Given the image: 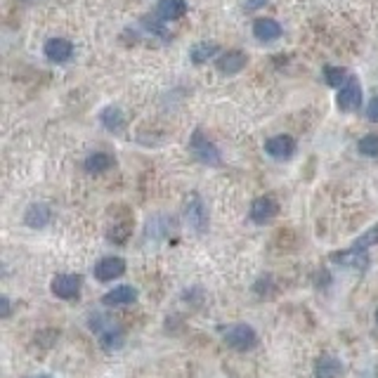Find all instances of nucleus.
I'll use <instances>...</instances> for the list:
<instances>
[{
	"mask_svg": "<svg viewBox=\"0 0 378 378\" xmlns=\"http://www.w3.org/2000/svg\"><path fill=\"white\" fill-rule=\"evenodd\" d=\"M111 166H114V157L107 154V152H94L86 159V170L88 173H92V175L104 173V170H109Z\"/></svg>",
	"mask_w": 378,
	"mask_h": 378,
	"instance_id": "obj_19",
	"label": "nucleus"
},
{
	"mask_svg": "<svg viewBox=\"0 0 378 378\" xmlns=\"http://www.w3.org/2000/svg\"><path fill=\"white\" fill-rule=\"evenodd\" d=\"M215 66H218L220 74L225 76H235L239 74V71L246 66V54L241 52V50H230V52L220 54L218 62H215Z\"/></svg>",
	"mask_w": 378,
	"mask_h": 378,
	"instance_id": "obj_12",
	"label": "nucleus"
},
{
	"mask_svg": "<svg viewBox=\"0 0 378 378\" xmlns=\"http://www.w3.org/2000/svg\"><path fill=\"white\" fill-rule=\"evenodd\" d=\"M157 14L161 21H175L187 14V3L185 0H159Z\"/></svg>",
	"mask_w": 378,
	"mask_h": 378,
	"instance_id": "obj_16",
	"label": "nucleus"
},
{
	"mask_svg": "<svg viewBox=\"0 0 378 378\" xmlns=\"http://www.w3.org/2000/svg\"><path fill=\"white\" fill-rule=\"evenodd\" d=\"M189 149H192L194 157H197L206 166H220L222 163L220 149L203 135V130H194L192 132V137H189Z\"/></svg>",
	"mask_w": 378,
	"mask_h": 378,
	"instance_id": "obj_2",
	"label": "nucleus"
},
{
	"mask_svg": "<svg viewBox=\"0 0 378 378\" xmlns=\"http://www.w3.org/2000/svg\"><path fill=\"white\" fill-rule=\"evenodd\" d=\"M99 121H102V126L107 128L109 132H121L126 128V116H123V111H121L119 107L102 109V114H99Z\"/></svg>",
	"mask_w": 378,
	"mask_h": 378,
	"instance_id": "obj_17",
	"label": "nucleus"
},
{
	"mask_svg": "<svg viewBox=\"0 0 378 378\" xmlns=\"http://www.w3.org/2000/svg\"><path fill=\"white\" fill-rule=\"evenodd\" d=\"M218 52H220L218 43L203 41V43H197V46L189 50V57H192V62H194V64H203V62H208L210 57H215Z\"/></svg>",
	"mask_w": 378,
	"mask_h": 378,
	"instance_id": "obj_20",
	"label": "nucleus"
},
{
	"mask_svg": "<svg viewBox=\"0 0 378 378\" xmlns=\"http://www.w3.org/2000/svg\"><path fill=\"white\" fill-rule=\"evenodd\" d=\"M376 321H378V312H376Z\"/></svg>",
	"mask_w": 378,
	"mask_h": 378,
	"instance_id": "obj_28",
	"label": "nucleus"
},
{
	"mask_svg": "<svg viewBox=\"0 0 378 378\" xmlns=\"http://www.w3.org/2000/svg\"><path fill=\"white\" fill-rule=\"evenodd\" d=\"M29 378H52V376H48V374H38V376H29Z\"/></svg>",
	"mask_w": 378,
	"mask_h": 378,
	"instance_id": "obj_27",
	"label": "nucleus"
},
{
	"mask_svg": "<svg viewBox=\"0 0 378 378\" xmlns=\"http://www.w3.org/2000/svg\"><path fill=\"white\" fill-rule=\"evenodd\" d=\"M251 220L255 225H268L279 215V203L275 201L272 197H258L255 201L251 203Z\"/></svg>",
	"mask_w": 378,
	"mask_h": 378,
	"instance_id": "obj_6",
	"label": "nucleus"
},
{
	"mask_svg": "<svg viewBox=\"0 0 378 378\" xmlns=\"http://www.w3.org/2000/svg\"><path fill=\"white\" fill-rule=\"evenodd\" d=\"M185 218L187 225L192 227L197 235H203L208 230V208H206L203 199L199 194H189V199L185 201Z\"/></svg>",
	"mask_w": 378,
	"mask_h": 378,
	"instance_id": "obj_3",
	"label": "nucleus"
},
{
	"mask_svg": "<svg viewBox=\"0 0 378 378\" xmlns=\"http://www.w3.org/2000/svg\"><path fill=\"white\" fill-rule=\"evenodd\" d=\"M90 329L97 333L99 338V346L104 350H119L123 346V331L119 329V324H116L114 319H109L107 315H92L90 317Z\"/></svg>",
	"mask_w": 378,
	"mask_h": 378,
	"instance_id": "obj_1",
	"label": "nucleus"
},
{
	"mask_svg": "<svg viewBox=\"0 0 378 378\" xmlns=\"http://www.w3.org/2000/svg\"><path fill=\"white\" fill-rule=\"evenodd\" d=\"M366 119L374 121V123H378V97L371 99L369 107H366Z\"/></svg>",
	"mask_w": 378,
	"mask_h": 378,
	"instance_id": "obj_24",
	"label": "nucleus"
},
{
	"mask_svg": "<svg viewBox=\"0 0 378 378\" xmlns=\"http://www.w3.org/2000/svg\"><path fill=\"white\" fill-rule=\"evenodd\" d=\"M137 300V288L128 286V284H123V286H116L111 288L109 293H104L102 296V303L109 305V308H119V305H130Z\"/></svg>",
	"mask_w": 378,
	"mask_h": 378,
	"instance_id": "obj_14",
	"label": "nucleus"
},
{
	"mask_svg": "<svg viewBox=\"0 0 378 378\" xmlns=\"http://www.w3.org/2000/svg\"><path fill=\"white\" fill-rule=\"evenodd\" d=\"M331 263L333 265H341V268H348V270H366L371 265L369 255L366 251H357V248H348V251H336L331 253Z\"/></svg>",
	"mask_w": 378,
	"mask_h": 378,
	"instance_id": "obj_7",
	"label": "nucleus"
},
{
	"mask_svg": "<svg viewBox=\"0 0 378 378\" xmlns=\"http://www.w3.org/2000/svg\"><path fill=\"white\" fill-rule=\"evenodd\" d=\"M253 36L263 43H272L281 36V26L277 19H268V17H260L253 21Z\"/></svg>",
	"mask_w": 378,
	"mask_h": 378,
	"instance_id": "obj_15",
	"label": "nucleus"
},
{
	"mask_svg": "<svg viewBox=\"0 0 378 378\" xmlns=\"http://www.w3.org/2000/svg\"><path fill=\"white\" fill-rule=\"evenodd\" d=\"M265 152L277 161H286L296 154V140L291 135H275L265 142Z\"/></svg>",
	"mask_w": 378,
	"mask_h": 378,
	"instance_id": "obj_10",
	"label": "nucleus"
},
{
	"mask_svg": "<svg viewBox=\"0 0 378 378\" xmlns=\"http://www.w3.org/2000/svg\"><path fill=\"white\" fill-rule=\"evenodd\" d=\"M343 371V364L341 359L331 357V355H326V357H321L319 362L315 366V378H338Z\"/></svg>",
	"mask_w": 378,
	"mask_h": 378,
	"instance_id": "obj_18",
	"label": "nucleus"
},
{
	"mask_svg": "<svg viewBox=\"0 0 378 378\" xmlns=\"http://www.w3.org/2000/svg\"><path fill=\"white\" fill-rule=\"evenodd\" d=\"M225 343L232 350H251L255 343H258V333L253 331V326L248 324H232L227 326L225 333H222Z\"/></svg>",
	"mask_w": 378,
	"mask_h": 378,
	"instance_id": "obj_4",
	"label": "nucleus"
},
{
	"mask_svg": "<svg viewBox=\"0 0 378 378\" xmlns=\"http://www.w3.org/2000/svg\"><path fill=\"white\" fill-rule=\"evenodd\" d=\"M43 52H46V57L52 64H64L69 62L71 54H74V46H71L66 38H50L46 48H43Z\"/></svg>",
	"mask_w": 378,
	"mask_h": 378,
	"instance_id": "obj_11",
	"label": "nucleus"
},
{
	"mask_svg": "<svg viewBox=\"0 0 378 378\" xmlns=\"http://www.w3.org/2000/svg\"><path fill=\"white\" fill-rule=\"evenodd\" d=\"M376 243H378V225L369 227V230L362 232V235L355 239V241H352V248H357V251H366V248L376 246Z\"/></svg>",
	"mask_w": 378,
	"mask_h": 378,
	"instance_id": "obj_21",
	"label": "nucleus"
},
{
	"mask_svg": "<svg viewBox=\"0 0 378 378\" xmlns=\"http://www.w3.org/2000/svg\"><path fill=\"white\" fill-rule=\"evenodd\" d=\"M50 220H52V210L46 203H31L24 213V222L31 230H43V227L50 225Z\"/></svg>",
	"mask_w": 378,
	"mask_h": 378,
	"instance_id": "obj_13",
	"label": "nucleus"
},
{
	"mask_svg": "<svg viewBox=\"0 0 378 378\" xmlns=\"http://www.w3.org/2000/svg\"><path fill=\"white\" fill-rule=\"evenodd\" d=\"M81 284H83V279L79 275H57L52 279V284H50V288H52V293L57 298L71 300L81 293Z\"/></svg>",
	"mask_w": 378,
	"mask_h": 378,
	"instance_id": "obj_9",
	"label": "nucleus"
},
{
	"mask_svg": "<svg viewBox=\"0 0 378 378\" xmlns=\"http://www.w3.org/2000/svg\"><path fill=\"white\" fill-rule=\"evenodd\" d=\"M336 104H338V109L346 111V114L359 109V104H362V86H359V81L355 79V76H348V81L338 88Z\"/></svg>",
	"mask_w": 378,
	"mask_h": 378,
	"instance_id": "obj_5",
	"label": "nucleus"
},
{
	"mask_svg": "<svg viewBox=\"0 0 378 378\" xmlns=\"http://www.w3.org/2000/svg\"><path fill=\"white\" fill-rule=\"evenodd\" d=\"M265 3H270V0H246V10H258L263 8Z\"/></svg>",
	"mask_w": 378,
	"mask_h": 378,
	"instance_id": "obj_25",
	"label": "nucleus"
},
{
	"mask_svg": "<svg viewBox=\"0 0 378 378\" xmlns=\"http://www.w3.org/2000/svg\"><path fill=\"white\" fill-rule=\"evenodd\" d=\"M10 315V298H3V310H0V317Z\"/></svg>",
	"mask_w": 378,
	"mask_h": 378,
	"instance_id": "obj_26",
	"label": "nucleus"
},
{
	"mask_svg": "<svg viewBox=\"0 0 378 378\" xmlns=\"http://www.w3.org/2000/svg\"><path fill=\"white\" fill-rule=\"evenodd\" d=\"M348 71L343 66H324V81L329 83L331 88H341L343 83L348 81Z\"/></svg>",
	"mask_w": 378,
	"mask_h": 378,
	"instance_id": "obj_22",
	"label": "nucleus"
},
{
	"mask_svg": "<svg viewBox=\"0 0 378 378\" xmlns=\"http://www.w3.org/2000/svg\"><path fill=\"white\" fill-rule=\"evenodd\" d=\"M357 149L362 157L378 159V135H364L362 140L357 142Z\"/></svg>",
	"mask_w": 378,
	"mask_h": 378,
	"instance_id": "obj_23",
	"label": "nucleus"
},
{
	"mask_svg": "<svg viewBox=\"0 0 378 378\" xmlns=\"http://www.w3.org/2000/svg\"><path fill=\"white\" fill-rule=\"evenodd\" d=\"M92 272L99 281H114V279H119V277H123L126 260L119 258V255H107V258H102L97 265H94Z\"/></svg>",
	"mask_w": 378,
	"mask_h": 378,
	"instance_id": "obj_8",
	"label": "nucleus"
}]
</instances>
